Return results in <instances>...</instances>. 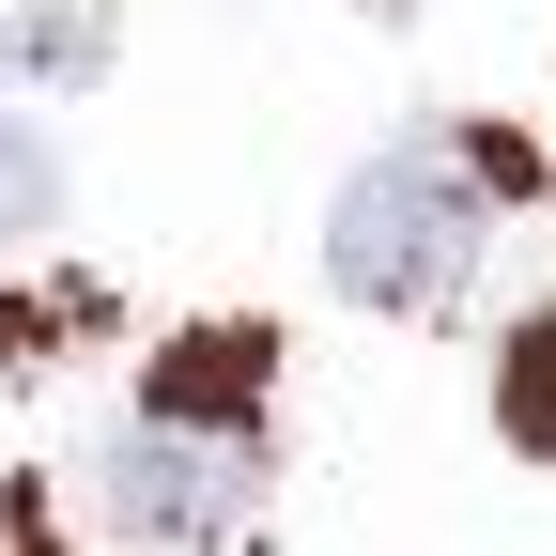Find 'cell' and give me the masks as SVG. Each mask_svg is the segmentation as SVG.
<instances>
[{
    "label": "cell",
    "instance_id": "3957f363",
    "mask_svg": "<svg viewBox=\"0 0 556 556\" xmlns=\"http://www.w3.org/2000/svg\"><path fill=\"white\" fill-rule=\"evenodd\" d=\"M263 325H186L170 356H155V387H139V417L155 433H186V448H248V417H263Z\"/></svg>",
    "mask_w": 556,
    "mask_h": 556
},
{
    "label": "cell",
    "instance_id": "8992f818",
    "mask_svg": "<svg viewBox=\"0 0 556 556\" xmlns=\"http://www.w3.org/2000/svg\"><path fill=\"white\" fill-rule=\"evenodd\" d=\"M16 62H31V78H93V62H109V0H31Z\"/></svg>",
    "mask_w": 556,
    "mask_h": 556
},
{
    "label": "cell",
    "instance_id": "6da1fadb",
    "mask_svg": "<svg viewBox=\"0 0 556 556\" xmlns=\"http://www.w3.org/2000/svg\"><path fill=\"white\" fill-rule=\"evenodd\" d=\"M495 186H510L495 139H387V155L325 201V278L356 309H448L464 278H479Z\"/></svg>",
    "mask_w": 556,
    "mask_h": 556
},
{
    "label": "cell",
    "instance_id": "7a4b0ae2",
    "mask_svg": "<svg viewBox=\"0 0 556 556\" xmlns=\"http://www.w3.org/2000/svg\"><path fill=\"white\" fill-rule=\"evenodd\" d=\"M109 526H139V541H217L232 510H248V448H186V433H109Z\"/></svg>",
    "mask_w": 556,
    "mask_h": 556
},
{
    "label": "cell",
    "instance_id": "52a82bcc",
    "mask_svg": "<svg viewBox=\"0 0 556 556\" xmlns=\"http://www.w3.org/2000/svg\"><path fill=\"white\" fill-rule=\"evenodd\" d=\"M16 556H31V541H16Z\"/></svg>",
    "mask_w": 556,
    "mask_h": 556
},
{
    "label": "cell",
    "instance_id": "5b68a950",
    "mask_svg": "<svg viewBox=\"0 0 556 556\" xmlns=\"http://www.w3.org/2000/svg\"><path fill=\"white\" fill-rule=\"evenodd\" d=\"M47 217H62V155H47L16 109H0V248H31Z\"/></svg>",
    "mask_w": 556,
    "mask_h": 556
},
{
    "label": "cell",
    "instance_id": "277c9868",
    "mask_svg": "<svg viewBox=\"0 0 556 556\" xmlns=\"http://www.w3.org/2000/svg\"><path fill=\"white\" fill-rule=\"evenodd\" d=\"M495 417H510L526 464H556V294L510 325V356H495Z\"/></svg>",
    "mask_w": 556,
    "mask_h": 556
}]
</instances>
